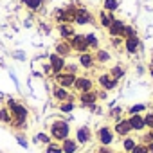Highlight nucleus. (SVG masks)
Here are the masks:
<instances>
[{
  "label": "nucleus",
  "instance_id": "obj_1",
  "mask_svg": "<svg viewBox=\"0 0 153 153\" xmlns=\"http://www.w3.org/2000/svg\"><path fill=\"white\" fill-rule=\"evenodd\" d=\"M49 135L56 142H63L65 139H68L70 137V124H68V121H65V119L52 121L51 126H49Z\"/></svg>",
  "mask_w": 153,
  "mask_h": 153
},
{
  "label": "nucleus",
  "instance_id": "obj_2",
  "mask_svg": "<svg viewBox=\"0 0 153 153\" xmlns=\"http://www.w3.org/2000/svg\"><path fill=\"white\" fill-rule=\"evenodd\" d=\"M96 22H97V20H96L94 13H92L90 9H87V7H83V6H79L78 9H76V18H74V25L85 27V25H92V24H96Z\"/></svg>",
  "mask_w": 153,
  "mask_h": 153
},
{
  "label": "nucleus",
  "instance_id": "obj_3",
  "mask_svg": "<svg viewBox=\"0 0 153 153\" xmlns=\"http://www.w3.org/2000/svg\"><path fill=\"white\" fill-rule=\"evenodd\" d=\"M94 135H96V139H97L99 146H112V144H114V139H115L114 128H112V126H108V124L99 126V128H97V131H96Z\"/></svg>",
  "mask_w": 153,
  "mask_h": 153
},
{
  "label": "nucleus",
  "instance_id": "obj_4",
  "mask_svg": "<svg viewBox=\"0 0 153 153\" xmlns=\"http://www.w3.org/2000/svg\"><path fill=\"white\" fill-rule=\"evenodd\" d=\"M70 49L72 52L76 54H83V52H88V45H87V38H85V33H76L70 40Z\"/></svg>",
  "mask_w": 153,
  "mask_h": 153
},
{
  "label": "nucleus",
  "instance_id": "obj_5",
  "mask_svg": "<svg viewBox=\"0 0 153 153\" xmlns=\"http://www.w3.org/2000/svg\"><path fill=\"white\" fill-rule=\"evenodd\" d=\"M114 133L117 135V137H121V139H124V137H128V135H131V126H130V121H128V117H121V119H117L115 123H114Z\"/></svg>",
  "mask_w": 153,
  "mask_h": 153
},
{
  "label": "nucleus",
  "instance_id": "obj_6",
  "mask_svg": "<svg viewBox=\"0 0 153 153\" xmlns=\"http://www.w3.org/2000/svg\"><path fill=\"white\" fill-rule=\"evenodd\" d=\"M76 78H78V74H68V72H59L54 76V81L58 87H63L67 90H70L76 83Z\"/></svg>",
  "mask_w": 153,
  "mask_h": 153
},
{
  "label": "nucleus",
  "instance_id": "obj_7",
  "mask_svg": "<svg viewBox=\"0 0 153 153\" xmlns=\"http://www.w3.org/2000/svg\"><path fill=\"white\" fill-rule=\"evenodd\" d=\"M72 88L78 92V94L94 90V79L90 78V76H79V74H78V78H76V83H74Z\"/></svg>",
  "mask_w": 153,
  "mask_h": 153
},
{
  "label": "nucleus",
  "instance_id": "obj_8",
  "mask_svg": "<svg viewBox=\"0 0 153 153\" xmlns=\"http://www.w3.org/2000/svg\"><path fill=\"white\" fill-rule=\"evenodd\" d=\"M97 85H99L103 90H106V92H112V90H115V88H117L119 81H117V79H114L112 76L108 74V72H101V74L97 76Z\"/></svg>",
  "mask_w": 153,
  "mask_h": 153
},
{
  "label": "nucleus",
  "instance_id": "obj_9",
  "mask_svg": "<svg viewBox=\"0 0 153 153\" xmlns=\"http://www.w3.org/2000/svg\"><path fill=\"white\" fill-rule=\"evenodd\" d=\"M92 139H94V133H92V130H90L88 126H79L78 130H76V140H78L79 146L90 144Z\"/></svg>",
  "mask_w": 153,
  "mask_h": 153
},
{
  "label": "nucleus",
  "instance_id": "obj_10",
  "mask_svg": "<svg viewBox=\"0 0 153 153\" xmlns=\"http://www.w3.org/2000/svg\"><path fill=\"white\" fill-rule=\"evenodd\" d=\"M124 52L128 56H135L140 49H142V43L139 40V36H131V38H124Z\"/></svg>",
  "mask_w": 153,
  "mask_h": 153
},
{
  "label": "nucleus",
  "instance_id": "obj_11",
  "mask_svg": "<svg viewBox=\"0 0 153 153\" xmlns=\"http://www.w3.org/2000/svg\"><path fill=\"white\" fill-rule=\"evenodd\" d=\"M49 65H51L52 76H56V74L63 72V68H65V65H67V59L61 58V56H58L56 52H52V54L49 56Z\"/></svg>",
  "mask_w": 153,
  "mask_h": 153
},
{
  "label": "nucleus",
  "instance_id": "obj_12",
  "mask_svg": "<svg viewBox=\"0 0 153 153\" xmlns=\"http://www.w3.org/2000/svg\"><path fill=\"white\" fill-rule=\"evenodd\" d=\"M52 99L58 101V105H59V103H65V101H74V96L70 94V90L54 85L52 87Z\"/></svg>",
  "mask_w": 153,
  "mask_h": 153
},
{
  "label": "nucleus",
  "instance_id": "obj_13",
  "mask_svg": "<svg viewBox=\"0 0 153 153\" xmlns=\"http://www.w3.org/2000/svg\"><path fill=\"white\" fill-rule=\"evenodd\" d=\"M78 65L79 68H85V70H92L96 67V58H94V52H83V54H78Z\"/></svg>",
  "mask_w": 153,
  "mask_h": 153
},
{
  "label": "nucleus",
  "instance_id": "obj_14",
  "mask_svg": "<svg viewBox=\"0 0 153 153\" xmlns=\"http://www.w3.org/2000/svg\"><path fill=\"white\" fill-rule=\"evenodd\" d=\"M56 31H58V36H59L61 40H67V42H68L76 33H78L74 24H58V25H56Z\"/></svg>",
  "mask_w": 153,
  "mask_h": 153
},
{
  "label": "nucleus",
  "instance_id": "obj_15",
  "mask_svg": "<svg viewBox=\"0 0 153 153\" xmlns=\"http://www.w3.org/2000/svg\"><path fill=\"white\" fill-rule=\"evenodd\" d=\"M78 101H79V105L81 106H92V105H96L99 99H97V92H96V88L94 90H88V92H81L79 96H78Z\"/></svg>",
  "mask_w": 153,
  "mask_h": 153
},
{
  "label": "nucleus",
  "instance_id": "obj_16",
  "mask_svg": "<svg viewBox=\"0 0 153 153\" xmlns=\"http://www.w3.org/2000/svg\"><path fill=\"white\" fill-rule=\"evenodd\" d=\"M114 20H115V13H108V11H105V9H101V11L97 13V24H99L103 29H108Z\"/></svg>",
  "mask_w": 153,
  "mask_h": 153
},
{
  "label": "nucleus",
  "instance_id": "obj_17",
  "mask_svg": "<svg viewBox=\"0 0 153 153\" xmlns=\"http://www.w3.org/2000/svg\"><path fill=\"white\" fill-rule=\"evenodd\" d=\"M130 126L133 131H144L146 130V123H144V115L142 114H135V115H128Z\"/></svg>",
  "mask_w": 153,
  "mask_h": 153
},
{
  "label": "nucleus",
  "instance_id": "obj_18",
  "mask_svg": "<svg viewBox=\"0 0 153 153\" xmlns=\"http://www.w3.org/2000/svg\"><path fill=\"white\" fill-rule=\"evenodd\" d=\"M54 52L58 54V56H61V58H68L70 54H72V49H70V43L67 42V40H59V42H56V45H54Z\"/></svg>",
  "mask_w": 153,
  "mask_h": 153
},
{
  "label": "nucleus",
  "instance_id": "obj_19",
  "mask_svg": "<svg viewBox=\"0 0 153 153\" xmlns=\"http://www.w3.org/2000/svg\"><path fill=\"white\" fill-rule=\"evenodd\" d=\"M124 25H126V24H124L121 18H115V20L112 22V25L106 29V31H108V36H123Z\"/></svg>",
  "mask_w": 153,
  "mask_h": 153
},
{
  "label": "nucleus",
  "instance_id": "obj_20",
  "mask_svg": "<svg viewBox=\"0 0 153 153\" xmlns=\"http://www.w3.org/2000/svg\"><path fill=\"white\" fill-rule=\"evenodd\" d=\"M61 149H63V153H78V149H79V144H78V140L76 139H65L63 142H61Z\"/></svg>",
  "mask_w": 153,
  "mask_h": 153
},
{
  "label": "nucleus",
  "instance_id": "obj_21",
  "mask_svg": "<svg viewBox=\"0 0 153 153\" xmlns=\"http://www.w3.org/2000/svg\"><path fill=\"white\" fill-rule=\"evenodd\" d=\"M22 4H24V7H27L31 13H38V11L43 9L45 0H22Z\"/></svg>",
  "mask_w": 153,
  "mask_h": 153
},
{
  "label": "nucleus",
  "instance_id": "obj_22",
  "mask_svg": "<svg viewBox=\"0 0 153 153\" xmlns=\"http://www.w3.org/2000/svg\"><path fill=\"white\" fill-rule=\"evenodd\" d=\"M85 38H87V45H88V51H90V52H96V51L101 47L99 38H97L96 33H85Z\"/></svg>",
  "mask_w": 153,
  "mask_h": 153
},
{
  "label": "nucleus",
  "instance_id": "obj_23",
  "mask_svg": "<svg viewBox=\"0 0 153 153\" xmlns=\"http://www.w3.org/2000/svg\"><path fill=\"white\" fill-rule=\"evenodd\" d=\"M94 58H96V63H101V65H106L110 59H112V54L106 51V49H103V47H99L96 52H94Z\"/></svg>",
  "mask_w": 153,
  "mask_h": 153
},
{
  "label": "nucleus",
  "instance_id": "obj_24",
  "mask_svg": "<svg viewBox=\"0 0 153 153\" xmlns=\"http://www.w3.org/2000/svg\"><path fill=\"white\" fill-rule=\"evenodd\" d=\"M108 74L112 76V78L114 79H117V81H121L123 78H124V76H126V68L123 67V65H119V63H115L110 70H108Z\"/></svg>",
  "mask_w": 153,
  "mask_h": 153
},
{
  "label": "nucleus",
  "instance_id": "obj_25",
  "mask_svg": "<svg viewBox=\"0 0 153 153\" xmlns=\"http://www.w3.org/2000/svg\"><path fill=\"white\" fill-rule=\"evenodd\" d=\"M137 142H139V140H137V139H133L131 135L124 137V139H123V151H124V153H131V149L137 146Z\"/></svg>",
  "mask_w": 153,
  "mask_h": 153
},
{
  "label": "nucleus",
  "instance_id": "obj_26",
  "mask_svg": "<svg viewBox=\"0 0 153 153\" xmlns=\"http://www.w3.org/2000/svg\"><path fill=\"white\" fill-rule=\"evenodd\" d=\"M13 121V115H11V110L7 106H0V123L4 124H11Z\"/></svg>",
  "mask_w": 153,
  "mask_h": 153
},
{
  "label": "nucleus",
  "instance_id": "obj_27",
  "mask_svg": "<svg viewBox=\"0 0 153 153\" xmlns=\"http://www.w3.org/2000/svg\"><path fill=\"white\" fill-rule=\"evenodd\" d=\"M119 6H121L119 0H103V9L108 13H115L119 9Z\"/></svg>",
  "mask_w": 153,
  "mask_h": 153
},
{
  "label": "nucleus",
  "instance_id": "obj_28",
  "mask_svg": "<svg viewBox=\"0 0 153 153\" xmlns=\"http://www.w3.org/2000/svg\"><path fill=\"white\" fill-rule=\"evenodd\" d=\"M34 142H36V144H43V146H47V144H51V142H52V139H51V135H49V133L40 131V133H36V135H34Z\"/></svg>",
  "mask_w": 153,
  "mask_h": 153
},
{
  "label": "nucleus",
  "instance_id": "obj_29",
  "mask_svg": "<svg viewBox=\"0 0 153 153\" xmlns=\"http://www.w3.org/2000/svg\"><path fill=\"white\" fill-rule=\"evenodd\" d=\"M146 108H148V105H144V103H137V105H131L126 112H128V115H135V114H144Z\"/></svg>",
  "mask_w": 153,
  "mask_h": 153
},
{
  "label": "nucleus",
  "instance_id": "obj_30",
  "mask_svg": "<svg viewBox=\"0 0 153 153\" xmlns=\"http://www.w3.org/2000/svg\"><path fill=\"white\" fill-rule=\"evenodd\" d=\"M45 153H63V149H61V142L52 140L51 144L45 146Z\"/></svg>",
  "mask_w": 153,
  "mask_h": 153
},
{
  "label": "nucleus",
  "instance_id": "obj_31",
  "mask_svg": "<svg viewBox=\"0 0 153 153\" xmlns=\"http://www.w3.org/2000/svg\"><path fill=\"white\" fill-rule=\"evenodd\" d=\"M58 108H59V112H63V114H70V112H74L76 105H74V101H65V103H59Z\"/></svg>",
  "mask_w": 153,
  "mask_h": 153
},
{
  "label": "nucleus",
  "instance_id": "obj_32",
  "mask_svg": "<svg viewBox=\"0 0 153 153\" xmlns=\"http://www.w3.org/2000/svg\"><path fill=\"white\" fill-rule=\"evenodd\" d=\"M63 13H65V9H63V7H59V9H54V11H52L51 18L56 22V25H58V24H63Z\"/></svg>",
  "mask_w": 153,
  "mask_h": 153
},
{
  "label": "nucleus",
  "instance_id": "obj_33",
  "mask_svg": "<svg viewBox=\"0 0 153 153\" xmlns=\"http://www.w3.org/2000/svg\"><path fill=\"white\" fill-rule=\"evenodd\" d=\"M123 45H124V38H123V36H110V47L119 49V47H123Z\"/></svg>",
  "mask_w": 153,
  "mask_h": 153
},
{
  "label": "nucleus",
  "instance_id": "obj_34",
  "mask_svg": "<svg viewBox=\"0 0 153 153\" xmlns=\"http://www.w3.org/2000/svg\"><path fill=\"white\" fill-rule=\"evenodd\" d=\"M131 36H137V29L133 25H124V31H123V38H131Z\"/></svg>",
  "mask_w": 153,
  "mask_h": 153
},
{
  "label": "nucleus",
  "instance_id": "obj_35",
  "mask_svg": "<svg viewBox=\"0 0 153 153\" xmlns=\"http://www.w3.org/2000/svg\"><path fill=\"white\" fill-rule=\"evenodd\" d=\"M63 72H68V74H78V72H79V65H78V63H68V61H67V65H65Z\"/></svg>",
  "mask_w": 153,
  "mask_h": 153
},
{
  "label": "nucleus",
  "instance_id": "obj_36",
  "mask_svg": "<svg viewBox=\"0 0 153 153\" xmlns=\"http://www.w3.org/2000/svg\"><path fill=\"white\" fill-rule=\"evenodd\" d=\"M144 123H146L148 130H153V110H148L144 114Z\"/></svg>",
  "mask_w": 153,
  "mask_h": 153
},
{
  "label": "nucleus",
  "instance_id": "obj_37",
  "mask_svg": "<svg viewBox=\"0 0 153 153\" xmlns=\"http://www.w3.org/2000/svg\"><path fill=\"white\" fill-rule=\"evenodd\" d=\"M140 142H142V144H149V142H153V130H148V131L140 137Z\"/></svg>",
  "mask_w": 153,
  "mask_h": 153
},
{
  "label": "nucleus",
  "instance_id": "obj_38",
  "mask_svg": "<svg viewBox=\"0 0 153 153\" xmlns=\"http://www.w3.org/2000/svg\"><path fill=\"white\" fill-rule=\"evenodd\" d=\"M131 153H149L148 151V144H142V142H137V146L131 149Z\"/></svg>",
  "mask_w": 153,
  "mask_h": 153
},
{
  "label": "nucleus",
  "instance_id": "obj_39",
  "mask_svg": "<svg viewBox=\"0 0 153 153\" xmlns=\"http://www.w3.org/2000/svg\"><path fill=\"white\" fill-rule=\"evenodd\" d=\"M121 114H123V108L121 106H115V108H112L110 117H114V121H117V119H121Z\"/></svg>",
  "mask_w": 153,
  "mask_h": 153
},
{
  "label": "nucleus",
  "instance_id": "obj_40",
  "mask_svg": "<svg viewBox=\"0 0 153 153\" xmlns=\"http://www.w3.org/2000/svg\"><path fill=\"white\" fill-rule=\"evenodd\" d=\"M97 153H114L110 146H99L97 148Z\"/></svg>",
  "mask_w": 153,
  "mask_h": 153
},
{
  "label": "nucleus",
  "instance_id": "obj_41",
  "mask_svg": "<svg viewBox=\"0 0 153 153\" xmlns=\"http://www.w3.org/2000/svg\"><path fill=\"white\" fill-rule=\"evenodd\" d=\"M96 92H97V99H106V90L99 88V90H96Z\"/></svg>",
  "mask_w": 153,
  "mask_h": 153
},
{
  "label": "nucleus",
  "instance_id": "obj_42",
  "mask_svg": "<svg viewBox=\"0 0 153 153\" xmlns=\"http://www.w3.org/2000/svg\"><path fill=\"white\" fill-rule=\"evenodd\" d=\"M16 139H18V142H20L22 146H27V140H25V139H24L22 135H16Z\"/></svg>",
  "mask_w": 153,
  "mask_h": 153
},
{
  "label": "nucleus",
  "instance_id": "obj_43",
  "mask_svg": "<svg viewBox=\"0 0 153 153\" xmlns=\"http://www.w3.org/2000/svg\"><path fill=\"white\" fill-rule=\"evenodd\" d=\"M148 72H149V78L153 79V65H149V67H148Z\"/></svg>",
  "mask_w": 153,
  "mask_h": 153
},
{
  "label": "nucleus",
  "instance_id": "obj_44",
  "mask_svg": "<svg viewBox=\"0 0 153 153\" xmlns=\"http://www.w3.org/2000/svg\"><path fill=\"white\" fill-rule=\"evenodd\" d=\"M148 151H149V153H153V142H149V144H148Z\"/></svg>",
  "mask_w": 153,
  "mask_h": 153
},
{
  "label": "nucleus",
  "instance_id": "obj_45",
  "mask_svg": "<svg viewBox=\"0 0 153 153\" xmlns=\"http://www.w3.org/2000/svg\"><path fill=\"white\" fill-rule=\"evenodd\" d=\"M149 65H153V56H151V59H149Z\"/></svg>",
  "mask_w": 153,
  "mask_h": 153
},
{
  "label": "nucleus",
  "instance_id": "obj_46",
  "mask_svg": "<svg viewBox=\"0 0 153 153\" xmlns=\"http://www.w3.org/2000/svg\"><path fill=\"white\" fill-rule=\"evenodd\" d=\"M123 153H124V151H123Z\"/></svg>",
  "mask_w": 153,
  "mask_h": 153
}]
</instances>
